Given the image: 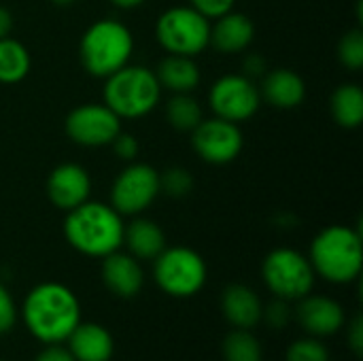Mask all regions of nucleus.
<instances>
[{
	"label": "nucleus",
	"mask_w": 363,
	"mask_h": 361,
	"mask_svg": "<svg viewBox=\"0 0 363 361\" xmlns=\"http://www.w3.org/2000/svg\"><path fill=\"white\" fill-rule=\"evenodd\" d=\"M349 345H351L353 353H355L357 357H362V353H363V321H362V315H357V317L353 319V323L349 326Z\"/></svg>",
	"instance_id": "34"
},
{
	"label": "nucleus",
	"mask_w": 363,
	"mask_h": 361,
	"mask_svg": "<svg viewBox=\"0 0 363 361\" xmlns=\"http://www.w3.org/2000/svg\"><path fill=\"white\" fill-rule=\"evenodd\" d=\"M223 360L225 361H264L259 340L249 332L236 328L223 340Z\"/></svg>",
	"instance_id": "25"
},
{
	"label": "nucleus",
	"mask_w": 363,
	"mask_h": 361,
	"mask_svg": "<svg viewBox=\"0 0 363 361\" xmlns=\"http://www.w3.org/2000/svg\"><path fill=\"white\" fill-rule=\"evenodd\" d=\"M153 72L160 81V87L168 89L170 94H191L202 81V70L196 57L189 55L166 53Z\"/></svg>",
	"instance_id": "19"
},
{
	"label": "nucleus",
	"mask_w": 363,
	"mask_h": 361,
	"mask_svg": "<svg viewBox=\"0 0 363 361\" xmlns=\"http://www.w3.org/2000/svg\"><path fill=\"white\" fill-rule=\"evenodd\" d=\"M17 321V306L11 291L0 283V336L9 334Z\"/></svg>",
	"instance_id": "30"
},
{
	"label": "nucleus",
	"mask_w": 363,
	"mask_h": 361,
	"mask_svg": "<svg viewBox=\"0 0 363 361\" xmlns=\"http://www.w3.org/2000/svg\"><path fill=\"white\" fill-rule=\"evenodd\" d=\"M160 196V170L147 162H130L113 181L111 206L121 217L143 215Z\"/></svg>",
	"instance_id": "9"
},
{
	"label": "nucleus",
	"mask_w": 363,
	"mask_h": 361,
	"mask_svg": "<svg viewBox=\"0 0 363 361\" xmlns=\"http://www.w3.org/2000/svg\"><path fill=\"white\" fill-rule=\"evenodd\" d=\"M100 277L104 287L115 294L117 298H134L145 285V272L140 266V260H136L130 253L113 251L106 257H102Z\"/></svg>",
	"instance_id": "14"
},
{
	"label": "nucleus",
	"mask_w": 363,
	"mask_h": 361,
	"mask_svg": "<svg viewBox=\"0 0 363 361\" xmlns=\"http://www.w3.org/2000/svg\"><path fill=\"white\" fill-rule=\"evenodd\" d=\"M162 87L155 72L147 66L125 64L104 79L102 102L123 121L147 117L160 104Z\"/></svg>",
	"instance_id": "5"
},
{
	"label": "nucleus",
	"mask_w": 363,
	"mask_h": 361,
	"mask_svg": "<svg viewBox=\"0 0 363 361\" xmlns=\"http://www.w3.org/2000/svg\"><path fill=\"white\" fill-rule=\"evenodd\" d=\"M32 68L30 51L13 36L0 38V83L15 85L28 77Z\"/></svg>",
	"instance_id": "23"
},
{
	"label": "nucleus",
	"mask_w": 363,
	"mask_h": 361,
	"mask_svg": "<svg viewBox=\"0 0 363 361\" xmlns=\"http://www.w3.org/2000/svg\"><path fill=\"white\" fill-rule=\"evenodd\" d=\"M13 26H15L13 13H11L6 6H0V38H6V36H11V32H13Z\"/></svg>",
	"instance_id": "36"
},
{
	"label": "nucleus",
	"mask_w": 363,
	"mask_h": 361,
	"mask_svg": "<svg viewBox=\"0 0 363 361\" xmlns=\"http://www.w3.org/2000/svg\"><path fill=\"white\" fill-rule=\"evenodd\" d=\"M191 147L198 157L213 166L232 164L245 147V138L238 123H232L221 117L202 119L191 132Z\"/></svg>",
	"instance_id": "12"
},
{
	"label": "nucleus",
	"mask_w": 363,
	"mask_h": 361,
	"mask_svg": "<svg viewBox=\"0 0 363 361\" xmlns=\"http://www.w3.org/2000/svg\"><path fill=\"white\" fill-rule=\"evenodd\" d=\"M266 70H268V64H266V60H264L262 55H257V53H249V55L245 57V62H242V74L249 77V79H253V81L259 79V77H264Z\"/></svg>",
	"instance_id": "33"
},
{
	"label": "nucleus",
	"mask_w": 363,
	"mask_h": 361,
	"mask_svg": "<svg viewBox=\"0 0 363 361\" xmlns=\"http://www.w3.org/2000/svg\"><path fill=\"white\" fill-rule=\"evenodd\" d=\"M134 53L132 30L117 19H98L81 36L79 60L87 74L106 79L125 64Z\"/></svg>",
	"instance_id": "4"
},
{
	"label": "nucleus",
	"mask_w": 363,
	"mask_h": 361,
	"mask_svg": "<svg viewBox=\"0 0 363 361\" xmlns=\"http://www.w3.org/2000/svg\"><path fill=\"white\" fill-rule=\"evenodd\" d=\"M0 361H4V360H0Z\"/></svg>",
	"instance_id": "39"
},
{
	"label": "nucleus",
	"mask_w": 363,
	"mask_h": 361,
	"mask_svg": "<svg viewBox=\"0 0 363 361\" xmlns=\"http://www.w3.org/2000/svg\"><path fill=\"white\" fill-rule=\"evenodd\" d=\"M206 274V262L189 247H166L153 260V279L172 298L196 296L204 287Z\"/></svg>",
	"instance_id": "8"
},
{
	"label": "nucleus",
	"mask_w": 363,
	"mask_h": 361,
	"mask_svg": "<svg viewBox=\"0 0 363 361\" xmlns=\"http://www.w3.org/2000/svg\"><path fill=\"white\" fill-rule=\"evenodd\" d=\"M64 130L74 145L96 149L108 147L123 128L121 119L104 102H85L66 115Z\"/></svg>",
	"instance_id": "11"
},
{
	"label": "nucleus",
	"mask_w": 363,
	"mask_h": 361,
	"mask_svg": "<svg viewBox=\"0 0 363 361\" xmlns=\"http://www.w3.org/2000/svg\"><path fill=\"white\" fill-rule=\"evenodd\" d=\"M289 317H291V313H289L287 300H281V298H277L270 306H266L264 315H262V319H266L268 326H272V328H285L289 323Z\"/></svg>",
	"instance_id": "32"
},
{
	"label": "nucleus",
	"mask_w": 363,
	"mask_h": 361,
	"mask_svg": "<svg viewBox=\"0 0 363 361\" xmlns=\"http://www.w3.org/2000/svg\"><path fill=\"white\" fill-rule=\"evenodd\" d=\"M66 343L70 355L77 361H108L115 353L111 332L98 323H79Z\"/></svg>",
	"instance_id": "20"
},
{
	"label": "nucleus",
	"mask_w": 363,
	"mask_h": 361,
	"mask_svg": "<svg viewBox=\"0 0 363 361\" xmlns=\"http://www.w3.org/2000/svg\"><path fill=\"white\" fill-rule=\"evenodd\" d=\"M315 270L311 260L291 247L272 249L262 264V279L266 287L281 300H302L313 294L315 287Z\"/></svg>",
	"instance_id": "6"
},
{
	"label": "nucleus",
	"mask_w": 363,
	"mask_h": 361,
	"mask_svg": "<svg viewBox=\"0 0 363 361\" xmlns=\"http://www.w3.org/2000/svg\"><path fill=\"white\" fill-rule=\"evenodd\" d=\"M21 313L28 332L45 345L64 343L81 323L79 298L70 287L55 281L32 287L23 300Z\"/></svg>",
	"instance_id": "1"
},
{
	"label": "nucleus",
	"mask_w": 363,
	"mask_h": 361,
	"mask_svg": "<svg viewBox=\"0 0 363 361\" xmlns=\"http://www.w3.org/2000/svg\"><path fill=\"white\" fill-rule=\"evenodd\" d=\"M91 196V179L89 172L74 162H66L55 166L47 177V198L49 202L68 213L83 202H87Z\"/></svg>",
	"instance_id": "13"
},
{
	"label": "nucleus",
	"mask_w": 363,
	"mask_h": 361,
	"mask_svg": "<svg viewBox=\"0 0 363 361\" xmlns=\"http://www.w3.org/2000/svg\"><path fill=\"white\" fill-rule=\"evenodd\" d=\"M123 217L104 202L87 200L66 213L64 236L66 243L81 255L106 257L123 247Z\"/></svg>",
	"instance_id": "2"
},
{
	"label": "nucleus",
	"mask_w": 363,
	"mask_h": 361,
	"mask_svg": "<svg viewBox=\"0 0 363 361\" xmlns=\"http://www.w3.org/2000/svg\"><path fill=\"white\" fill-rule=\"evenodd\" d=\"M338 62L357 72L362 70L363 66V30L362 28H355V30H349L340 43H338Z\"/></svg>",
	"instance_id": "27"
},
{
	"label": "nucleus",
	"mask_w": 363,
	"mask_h": 361,
	"mask_svg": "<svg viewBox=\"0 0 363 361\" xmlns=\"http://www.w3.org/2000/svg\"><path fill=\"white\" fill-rule=\"evenodd\" d=\"M208 104L215 117H221L240 126L259 111L262 96H259L257 83L245 77L242 72L223 74L213 83L208 91Z\"/></svg>",
	"instance_id": "10"
},
{
	"label": "nucleus",
	"mask_w": 363,
	"mask_h": 361,
	"mask_svg": "<svg viewBox=\"0 0 363 361\" xmlns=\"http://www.w3.org/2000/svg\"><path fill=\"white\" fill-rule=\"evenodd\" d=\"M234 4L236 0H189V6L196 9L200 15H204L208 21L234 11Z\"/></svg>",
	"instance_id": "31"
},
{
	"label": "nucleus",
	"mask_w": 363,
	"mask_h": 361,
	"mask_svg": "<svg viewBox=\"0 0 363 361\" xmlns=\"http://www.w3.org/2000/svg\"><path fill=\"white\" fill-rule=\"evenodd\" d=\"M108 147H113L115 155H117L121 162H125V164L136 162V160H138V153H140V143H138V138H136L134 134H130V132H123V130L113 138V143H111Z\"/></svg>",
	"instance_id": "29"
},
{
	"label": "nucleus",
	"mask_w": 363,
	"mask_h": 361,
	"mask_svg": "<svg viewBox=\"0 0 363 361\" xmlns=\"http://www.w3.org/2000/svg\"><path fill=\"white\" fill-rule=\"evenodd\" d=\"M34 361H77V360L70 355V351H68V349H62V347H57V345H47V349H45V351H40Z\"/></svg>",
	"instance_id": "35"
},
{
	"label": "nucleus",
	"mask_w": 363,
	"mask_h": 361,
	"mask_svg": "<svg viewBox=\"0 0 363 361\" xmlns=\"http://www.w3.org/2000/svg\"><path fill=\"white\" fill-rule=\"evenodd\" d=\"M298 321L300 326L315 338H328L342 330L345 326V311L342 306L328 298V296H304L298 300Z\"/></svg>",
	"instance_id": "15"
},
{
	"label": "nucleus",
	"mask_w": 363,
	"mask_h": 361,
	"mask_svg": "<svg viewBox=\"0 0 363 361\" xmlns=\"http://www.w3.org/2000/svg\"><path fill=\"white\" fill-rule=\"evenodd\" d=\"M155 38L166 53L196 57L208 49L211 21L189 4L172 6L160 15L155 23Z\"/></svg>",
	"instance_id": "7"
},
{
	"label": "nucleus",
	"mask_w": 363,
	"mask_h": 361,
	"mask_svg": "<svg viewBox=\"0 0 363 361\" xmlns=\"http://www.w3.org/2000/svg\"><path fill=\"white\" fill-rule=\"evenodd\" d=\"M257 87L262 100L279 111L298 109L306 98V83L291 68H268Z\"/></svg>",
	"instance_id": "16"
},
{
	"label": "nucleus",
	"mask_w": 363,
	"mask_h": 361,
	"mask_svg": "<svg viewBox=\"0 0 363 361\" xmlns=\"http://www.w3.org/2000/svg\"><path fill=\"white\" fill-rule=\"evenodd\" d=\"M123 245L128 247V253L136 260L153 262L166 249V234L153 219L136 215L123 228Z\"/></svg>",
	"instance_id": "21"
},
{
	"label": "nucleus",
	"mask_w": 363,
	"mask_h": 361,
	"mask_svg": "<svg viewBox=\"0 0 363 361\" xmlns=\"http://www.w3.org/2000/svg\"><path fill=\"white\" fill-rule=\"evenodd\" d=\"M253 40H255V23L245 13L230 11L213 19L211 23L208 47H213L219 53H225V55L245 53Z\"/></svg>",
	"instance_id": "17"
},
{
	"label": "nucleus",
	"mask_w": 363,
	"mask_h": 361,
	"mask_svg": "<svg viewBox=\"0 0 363 361\" xmlns=\"http://www.w3.org/2000/svg\"><path fill=\"white\" fill-rule=\"evenodd\" d=\"M315 274L330 283H353L362 274L363 243L359 230L351 226H328L311 243L308 251Z\"/></svg>",
	"instance_id": "3"
},
{
	"label": "nucleus",
	"mask_w": 363,
	"mask_h": 361,
	"mask_svg": "<svg viewBox=\"0 0 363 361\" xmlns=\"http://www.w3.org/2000/svg\"><path fill=\"white\" fill-rule=\"evenodd\" d=\"M330 111L340 128L355 130L363 121V89L357 83H342L334 89Z\"/></svg>",
	"instance_id": "22"
},
{
	"label": "nucleus",
	"mask_w": 363,
	"mask_h": 361,
	"mask_svg": "<svg viewBox=\"0 0 363 361\" xmlns=\"http://www.w3.org/2000/svg\"><path fill=\"white\" fill-rule=\"evenodd\" d=\"M287 361H330V351L328 347L315 338V336H308V338H300L296 343L289 345L287 349Z\"/></svg>",
	"instance_id": "28"
},
{
	"label": "nucleus",
	"mask_w": 363,
	"mask_h": 361,
	"mask_svg": "<svg viewBox=\"0 0 363 361\" xmlns=\"http://www.w3.org/2000/svg\"><path fill=\"white\" fill-rule=\"evenodd\" d=\"M51 2H53L55 6H62V9H66V6H72L77 0H51Z\"/></svg>",
	"instance_id": "38"
},
{
	"label": "nucleus",
	"mask_w": 363,
	"mask_h": 361,
	"mask_svg": "<svg viewBox=\"0 0 363 361\" xmlns=\"http://www.w3.org/2000/svg\"><path fill=\"white\" fill-rule=\"evenodd\" d=\"M194 189V177L183 166H170L160 172V194L168 198H185Z\"/></svg>",
	"instance_id": "26"
},
{
	"label": "nucleus",
	"mask_w": 363,
	"mask_h": 361,
	"mask_svg": "<svg viewBox=\"0 0 363 361\" xmlns=\"http://www.w3.org/2000/svg\"><path fill=\"white\" fill-rule=\"evenodd\" d=\"M164 113L170 128L179 132H191L204 119L202 104L191 94H172L170 100L166 102Z\"/></svg>",
	"instance_id": "24"
},
{
	"label": "nucleus",
	"mask_w": 363,
	"mask_h": 361,
	"mask_svg": "<svg viewBox=\"0 0 363 361\" xmlns=\"http://www.w3.org/2000/svg\"><path fill=\"white\" fill-rule=\"evenodd\" d=\"M117 9H125V11H132V9H138L140 4H145L147 0H111Z\"/></svg>",
	"instance_id": "37"
},
{
	"label": "nucleus",
	"mask_w": 363,
	"mask_h": 361,
	"mask_svg": "<svg viewBox=\"0 0 363 361\" xmlns=\"http://www.w3.org/2000/svg\"><path fill=\"white\" fill-rule=\"evenodd\" d=\"M221 313L234 328L251 330L262 321L264 304L251 287L234 283L221 294Z\"/></svg>",
	"instance_id": "18"
}]
</instances>
